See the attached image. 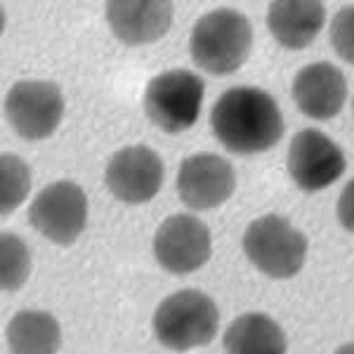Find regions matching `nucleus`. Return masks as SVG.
I'll return each instance as SVG.
<instances>
[{"mask_svg":"<svg viewBox=\"0 0 354 354\" xmlns=\"http://www.w3.org/2000/svg\"><path fill=\"white\" fill-rule=\"evenodd\" d=\"M236 189L234 165L218 153H196L185 158L177 173V194L192 210H213Z\"/></svg>","mask_w":354,"mask_h":354,"instance_id":"nucleus-11","label":"nucleus"},{"mask_svg":"<svg viewBox=\"0 0 354 354\" xmlns=\"http://www.w3.org/2000/svg\"><path fill=\"white\" fill-rule=\"evenodd\" d=\"M326 8L317 0H274L267 10V26L274 41L288 50L307 48L319 36Z\"/></svg>","mask_w":354,"mask_h":354,"instance_id":"nucleus-14","label":"nucleus"},{"mask_svg":"<svg viewBox=\"0 0 354 354\" xmlns=\"http://www.w3.org/2000/svg\"><path fill=\"white\" fill-rule=\"evenodd\" d=\"M5 340L12 354H57L62 345V328L50 312L21 310L10 319Z\"/></svg>","mask_w":354,"mask_h":354,"instance_id":"nucleus-16","label":"nucleus"},{"mask_svg":"<svg viewBox=\"0 0 354 354\" xmlns=\"http://www.w3.org/2000/svg\"><path fill=\"white\" fill-rule=\"evenodd\" d=\"M220 312L210 295L185 288L168 295L153 314V335L173 352L203 347L218 335Z\"/></svg>","mask_w":354,"mask_h":354,"instance_id":"nucleus-3","label":"nucleus"},{"mask_svg":"<svg viewBox=\"0 0 354 354\" xmlns=\"http://www.w3.org/2000/svg\"><path fill=\"white\" fill-rule=\"evenodd\" d=\"M338 220L347 232L354 234V177L345 185L338 198Z\"/></svg>","mask_w":354,"mask_h":354,"instance_id":"nucleus-20","label":"nucleus"},{"mask_svg":"<svg viewBox=\"0 0 354 354\" xmlns=\"http://www.w3.org/2000/svg\"><path fill=\"white\" fill-rule=\"evenodd\" d=\"M31 192V170L24 158L15 153H3L0 158V210L10 215L26 201Z\"/></svg>","mask_w":354,"mask_h":354,"instance_id":"nucleus-17","label":"nucleus"},{"mask_svg":"<svg viewBox=\"0 0 354 354\" xmlns=\"http://www.w3.org/2000/svg\"><path fill=\"white\" fill-rule=\"evenodd\" d=\"M335 354H354V342H347V345H342Z\"/></svg>","mask_w":354,"mask_h":354,"instance_id":"nucleus-21","label":"nucleus"},{"mask_svg":"<svg viewBox=\"0 0 354 354\" xmlns=\"http://www.w3.org/2000/svg\"><path fill=\"white\" fill-rule=\"evenodd\" d=\"M113 36L125 45L161 41L173 26L175 8L165 0H113L104 8Z\"/></svg>","mask_w":354,"mask_h":354,"instance_id":"nucleus-12","label":"nucleus"},{"mask_svg":"<svg viewBox=\"0 0 354 354\" xmlns=\"http://www.w3.org/2000/svg\"><path fill=\"white\" fill-rule=\"evenodd\" d=\"M253 50V26L236 10H213L194 24L189 53L194 64L213 76L239 71Z\"/></svg>","mask_w":354,"mask_h":354,"instance_id":"nucleus-2","label":"nucleus"},{"mask_svg":"<svg viewBox=\"0 0 354 354\" xmlns=\"http://www.w3.org/2000/svg\"><path fill=\"white\" fill-rule=\"evenodd\" d=\"M243 253L267 277L290 279L305 265L307 236L281 215H265L245 230Z\"/></svg>","mask_w":354,"mask_h":354,"instance_id":"nucleus-4","label":"nucleus"},{"mask_svg":"<svg viewBox=\"0 0 354 354\" xmlns=\"http://www.w3.org/2000/svg\"><path fill=\"white\" fill-rule=\"evenodd\" d=\"M0 283L3 290L15 293L26 283L28 274H31V253L28 245L19 236L5 232L0 236Z\"/></svg>","mask_w":354,"mask_h":354,"instance_id":"nucleus-18","label":"nucleus"},{"mask_svg":"<svg viewBox=\"0 0 354 354\" xmlns=\"http://www.w3.org/2000/svg\"><path fill=\"white\" fill-rule=\"evenodd\" d=\"M28 222L57 245H71L88 222V196L76 182H55L33 198Z\"/></svg>","mask_w":354,"mask_h":354,"instance_id":"nucleus-7","label":"nucleus"},{"mask_svg":"<svg viewBox=\"0 0 354 354\" xmlns=\"http://www.w3.org/2000/svg\"><path fill=\"white\" fill-rule=\"evenodd\" d=\"M227 354H286L288 342L283 328L262 312L236 317L225 330Z\"/></svg>","mask_w":354,"mask_h":354,"instance_id":"nucleus-15","label":"nucleus"},{"mask_svg":"<svg viewBox=\"0 0 354 354\" xmlns=\"http://www.w3.org/2000/svg\"><path fill=\"white\" fill-rule=\"evenodd\" d=\"M106 187L118 201L140 205L147 203L163 187V161L149 147H125L111 156L106 165Z\"/></svg>","mask_w":354,"mask_h":354,"instance_id":"nucleus-10","label":"nucleus"},{"mask_svg":"<svg viewBox=\"0 0 354 354\" xmlns=\"http://www.w3.org/2000/svg\"><path fill=\"white\" fill-rule=\"evenodd\" d=\"M210 128L227 151L255 156L270 151L283 137V113L277 100L260 88L227 90L210 111Z\"/></svg>","mask_w":354,"mask_h":354,"instance_id":"nucleus-1","label":"nucleus"},{"mask_svg":"<svg viewBox=\"0 0 354 354\" xmlns=\"http://www.w3.org/2000/svg\"><path fill=\"white\" fill-rule=\"evenodd\" d=\"M5 116L28 142L48 140L64 116V95L50 81H19L5 95Z\"/></svg>","mask_w":354,"mask_h":354,"instance_id":"nucleus-6","label":"nucleus"},{"mask_svg":"<svg viewBox=\"0 0 354 354\" xmlns=\"http://www.w3.org/2000/svg\"><path fill=\"white\" fill-rule=\"evenodd\" d=\"M205 85L196 73L173 68L153 76L145 90V113L158 130L177 135L201 116Z\"/></svg>","mask_w":354,"mask_h":354,"instance_id":"nucleus-5","label":"nucleus"},{"mask_svg":"<svg viewBox=\"0 0 354 354\" xmlns=\"http://www.w3.org/2000/svg\"><path fill=\"white\" fill-rule=\"evenodd\" d=\"M213 253L210 230L187 213L170 215L153 236V255L170 274H192L201 270Z\"/></svg>","mask_w":354,"mask_h":354,"instance_id":"nucleus-9","label":"nucleus"},{"mask_svg":"<svg viewBox=\"0 0 354 354\" xmlns=\"http://www.w3.org/2000/svg\"><path fill=\"white\" fill-rule=\"evenodd\" d=\"M288 175L298 189L314 194L340 180L345 173V153L322 130H300L288 147Z\"/></svg>","mask_w":354,"mask_h":354,"instance_id":"nucleus-8","label":"nucleus"},{"mask_svg":"<svg viewBox=\"0 0 354 354\" xmlns=\"http://www.w3.org/2000/svg\"><path fill=\"white\" fill-rule=\"evenodd\" d=\"M330 45L342 59L354 64V5H345L330 24Z\"/></svg>","mask_w":354,"mask_h":354,"instance_id":"nucleus-19","label":"nucleus"},{"mask_svg":"<svg viewBox=\"0 0 354 354\" xmlns=\"http://www.w3.org/2000/svg\"><path fill=\"white\" fill-rule=\"evenodd\" d=\"M293 100L298 109L314 121L338 116L347 100V81L330 62H317L300 68L293 78Z\"/></svg>","mask_w":354,"mask_h":354,"instance_id":"nucleus-13","label":"nucleus"}]
</instances>
